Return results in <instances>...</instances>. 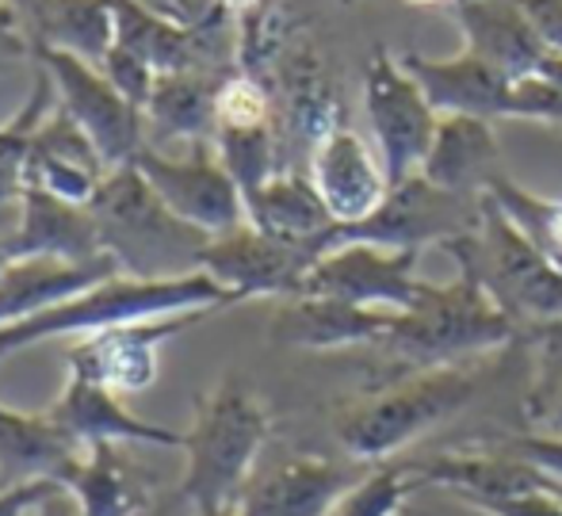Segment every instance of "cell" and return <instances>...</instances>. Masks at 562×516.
<instances>
[{"label": "cell", "instance_id": "cell-1", "mask_svg": "<svg viewBox=\"0 0 562 516\" xmlns=\"http://www.w3.org/2000/svg\"><path fill=\"white\" fill-rule=\"evenodd\" d=\"M517 337V317L497 306L494 295L471 272L459 268V276L451 283H440V288L425 283L422 299L394 317V329L386 333L379 352L394 363L391 379H398L409 375V371L467 363Z\"/></svg>", "mask_w": 562, "mask_h": 516}, {"label": "cell", "instance_id": "cell-2", "mask_svg": "<svg viewBox=\"0 0 562 516\" xmlns=\"http://www.w3.org/2000/svg\"><path fill=\"white\" fill-rule=\"evenodd\" d=\"M479 386L482 375L467 363L386 379L379 386H368L363 399L337 410L334 436L352 463H386L417 436L471 406Z\"/></svg>", "mask_w": 562, "mask_h": 516}, {"label": "cell", "instance_id": "cell-3", "mask_svg": "<svg viewBox=\"0 0 562 516\" xmlns=\"http://www.w3.org/2000/svg\"><path fill=\"white\" fill-rule=\"evenodd\" d=\"M237 299L226 288H218L207 272L172 276V280H134V276H112L97 283L85 295L69 303L46 310L27 322H15L0 329V360L35 348L43 340L58 337H89V333L112 329L126 322H146V317H169V314H192V310H218L234 306Z\"/></svg>", "mask_w": 562, "mask_h": 516}, {"label": "cell", "instance_id": "cell-4", "mask_svg": "<svg viewBox=\"0 0 562 516\" xmlns=\"http://www.w3.org/2000/svg\"><path fill=\"white\" fill-rule=\"evenodd\" d=\"M272 433L265 402L245 379L226 375L195 406V420L184 433V479L180 494L200 513L226 509L249 486L252 467Z\"/></svg>", "mask_w": 562, "mask_h": 516}, {"label": "cell", "instance_id": "cell-5", "mask_svg": "<svg viewBox=\"0 0 562 516\" xmlns=\"http://www.w3.org/2000/svg\"><path fill=\"white\" fill-rule=\"evenodd\" d=\"M100 226L104 253L134 280H172L200 272V253L211 242L195 226L180 222L134 165H119L104 177L89 203Z\"/></svg>", "mask_w": 562, "mask_h": 516}, {"label": "cell", "instance_id": "cell-6", "mask_svg": "<svg viewBox=\"0 0 562 516\" xmlns=\"http://www.w3.org/2000/svg\"><path fill=\"white\" fill-rule=\"evenodd\" d=\"M440 249L517 317L520 333L540 322H562V268L551 265L490 195H482L479 226Z\"/></svg>", "mask_w": 562, "mask_h": 516}, {"label": "cell", "instance_id": "cell-7", "mask_svg": "<svg viewBox=\"0 0 562 516\" xmlns=\"http://www.w3.org/2000/svg\"><path fill=\"white\" fill-rule=\"evenodd\" d=\"M482 218V200L471 195H451L445 188L429 184L422 172L391 184L386 200L360 222L348 226H334V234L326 237L329 253L334 245L363 242L379 245V249H417L425 245H448L451 237L471 234Z\"/></svg>", "mask_w": 562, "mask_h": 516}, {"label": "cell", "instance_id": "cell-8", "mask_svg": "<svg viewBox=\"0 0 562 516\" xmlns=\"http://www.w3.org/2000/svg\"><path fill=\"white\" fill-rule=\"evenodd\" d=\"M363 111H368L375 154L383 161L391 184L422 172L440 126V111L432 108L417 77L379 46L363 69Z\"/></svg>", "mask_w": 562, "mask_h": 516}, {"label": "cell", "instance_id": "cell-9", "mask_svg": "<svg viewBox=\"0 0 562 516\" xmlns=\"http://www.w3.org/2000/svg\"><path fill=\"white\" fill-rule=\"evenodd\" d=\"M31 54H35L38 69L50 77L58 108L69 111L85 126V134L104 154L108 169L131 165L134 154L146 146V119L108 81L104 69L97 61L81 58V54L54 51V46H38Z\"/></svg>", "mask_w": 562, "mask_h": 516}, {"label": "cell", "instance_id": "cell-10", "mask_svg": "<svg viewBox=\"0 0 562 516\" xmlns=\"http://www.w3.org/2000/svg\"><path fill=\"white\" fill-rule=\"evenodd\" d=\"M131 165L146 177L157 200L200 234L218 237L245 222V195L218 161L215 142H195L184 157H169L146 142Z\"/></svg>", "mask_w": 562, "mask_h": 516}, {"label": "cell", "instance_id": "cell-11", "mask_svg": "<svg viewBox=\"0 0 562 516\" xmlns=\"http://www.w3.org/2000/svg\"><path fill=\"white\" fill-rule=\"evenodd\" d=\"M306 245L283 242L252 222L211 237L200 253V272H207L218 288H226L237 303L245 299H291L303 291V280L314 265Z\"/></svg>", "mask_w": 562, "mask_h": 516}, {"label": "cell", "instance_id": "cell-12", "mask_svg": "<svg viewBox=\"0 0 562 516\" xmlns=\"http://www.w3.org/2000/svg\"><path fill=\"white\" fill-rule=\"evenodd\" d=\"M207 317L211 310H192V314L146 317V322H126L89 333V337H77L74 348H69V375L92 379V383L115 391L119 399L138 394L157 383L161 348L192 325L207 322Z\"/></svg>", "mask_w": 562, "mask_h": 516}, {"label": "cell", "instance_id": "cell-13", "mask_svg": "<svg viewBox=\"0 0 562 516\" xmlns=\"http://www.w3.org/2000/svg\"><path fill=\"white\" fill-rule=\"evenodd\" d=\"M417 249H379V245L348 242L334 245L311 265L299 295L340 299V303L409 310L422 299L425 280H417Z\"/></svg>", "mask_w": 562, "mask_h": 516}, {"label": "cell", "instance_id": "cell-14", "mask_svg": "<svg viewBox=\"0 0 562 516\" xmlns=\"http://www.w3.org/2000/svg\"><path fill=\"white\" fill-rule=\"evenodd\" d=\"M402 66L417 77L440 115H479V119H525V77H505L479 54L459 51L451 58L402 54Z\"/></svg>", "mask_w": 562, "mask_h": 516}, {"label": "cell", "instance_id": "cell-15", "mask_svg": "<svg viewBox=\"0 0 562 516\" xmlns=\"http://www.w3.org/2000/svg\"><path fill=\"white\" fill-rule=\"evenodd\" d=\"M311 180L326 200L329 214L337 218V226L368 218L391 192V177H386L379 154L368 146L363 134L348 126V119L314 142Z\"/></svg>", "mask_w": 562, "mask_h": 516}, {"label": "cell", "instance_id": "cell-16", "mask_svg": "<svg viewBox=\"0 0 562 516\" xmlns=\"http://www.w3.org/2000/svg\"><path fill=\"white\" fill-rule=\"evenodd\" d=\"M398 310H375L340 303L322 295H291L280 299L272 317V340L283 348H306V352H334V348L383 345L394 329Z\"/></svg>", "mask_w": 562, "mask_h": 516}, {"label": "cell", "instance_id": "cell-17", "mask_svg": "<svg viewBox=\"0 0 562 516\" xmlns=\"http://www.w3.org/2000/svg\"><path fill=\"white\" fill-rule=\"evenodd\" d=\"M108 172L112 169H108L97 142L85 134V126L69 111H61L54 103V111L43 119V126L31 138L27 188H38V192H50L58 200L89 206Z\"/></svg>", "mask_w": 562, "mask_h": 516}, {"label": "cell", "instance_id": "cell-18", "mask_svg": "<svg viewBox=\"0 0 562 516\" xmlns=\"http://www.w3.org/2000/svg\"><path fill=\"white\" fill-rule=\"evenodd\" d=\"M352 482L340 459L306 451L252 474L237 505L245 516H329Z\"/></svg>", "mask_w": 562, "mask_h": 516}, {"label": "cell", "instance_id": "cell-19", "mask_svg": "<svg viewBox=\"0 0 562 516\" xmlns=\"http://www.w3.org/2000/svg\"><path fill=\"white\" fill-rule=\"evenodd\" d=\"M123 276L112 257L58 260V257H12L0 272V329L27 322L46 310L85 295L97 283Z\"/></svg>", "mask_w": 562, "mask_h": 516}, {"label": "cell", "instance_id": "cell-20", "mask_svg": "<svg viewBox=\"0 0 562 516\" xmlns=\"http://www.w3.org/2000/svg\"><path fill=\"white\" fill-rule=\"evenodd\" d=\"M126 444H89L61 471L58 486L77 502L81 516H142L157 502V486L131 456Z\"/></svg>", "mask_w": 562, "mask_h": 516}, {"label": "cell", "instance_id": "cell-21", "mask_svg": "<svg viewBox=\"0 0 562 516\" xmlns=\"http://www.w3.org/2000/svg\"><path fill=\"white\" fill-rule=\"evenodd\" d=\"M451 15L463 27V51L479 54L505 77H536L551 54L520 0H456Z\"/></svg>", "mask_w": 562, "mask_h": 516}, {"label": "cell", "instance_id": "cell-22", "mask_svg": "<svg viewBox=\"0 0 562 516\" xmlns=\"http://www.w3.org/2000/svg\"><path fill=\"white\" fill-rule=\"evenodd\" d=\"M50 417L66 428L69 436L89 448V444H146V448H184V433L142 420L123 406L115 391L92 383V379L69 375L61 386L58 402L50 406Z\"/></svg>", "mask_w": 562, "mask_h": 516}, {"label": "cell", "instance_id": "cell-23", "mask_svg": "<svg viewBox=\"0 0 562 516\" xmlns=\"http://www.w3.org/2000/svg\"><path fill=\"white\" fill-rule=\"evenodd\" d=\"M429 184L445 188L451 195L482 200L497 177H505L502 146L490 119L479 115H440L437 138L422 165Z\"/></svg>", "mask_w": 562, "mask_h": 516}, {"label": "cell", "instance_id": "cell-24", "mask_svg": "<svg viewBox=\"0 0 562 516\" xmlns=\"http://www.w3.org/2000/svg\"><path fill=\"white\" fill-rule=\"evenodd\" d=\"M12 257H58V260H97L108 257L100 226L85 203L58 200L50 192L27 188L20 200V226L8 237Z\"/></svg>", "mask_w": 562, "mask_h": 516}, {"label": "cell", "instance_id": "cell-25", "mask_svg": "<svg viewBox=\"0 0 562 516\" xmlns=\"http://www.w3.org/2000/svg\"><path fill=\"white\" fill-rule=\"evenodd\" d=\"M245 222H252V226L272 237H283V242L306 245L314 257H322L326 237L337 226L326 200L314 188L311 172L295 169H280L257 192L245 195Z\"/></svg>", "mask_w": 562, "mask_h": 516}, {"label": "cell", "instance_id": "cell-26", "mask_svg": "<svg viewBox=\"0 0 562 516\" xmlns=\"http://www.w3.org/2000/svg\"><path fill=\"white\" fill-rule=\"evenodd\" d=\"M85 451L77 436H69L46 413H20L0 406V486L23 482H58L61 471Z\"/></svg>", "mask_w": 562, "mask_h": 516}, {"label": "cell", "instance_id": "cell-27", "mask_svg": "<svg viewBox=\"0 0 562 516\" xmlns=\"http://www.w3.org/2000/svg\"><path fill=\"white\" fill-rule=\"evenodd\" d=\"M8 8H12V15H20L31 51L54 46V51L100 61L115 43L108 0H8Z\"/></svg>", "mask_w": 562, "mask_h": 516}, {"label": "cell", "instance_id": "cell-28", "mask_svg": "<svg viewBox=\"0 0 562 516\" xmlns=\"http://www.w3.org/2000/svg\"><path fill=\"white\" fill-rule=\"evenodd\" d=\"M229 74L215 69H188V74H161L149 92L142 119L157 142H211L215 138V103Z\"/></svg>", "mask_w": 562, "mask_h": 516}, {"label": "cell", "instance_id": "cell-29", "mask_svg": "<svg viewBox=\"0 0 562 516\" xmlns=\"http://www.w3.org/2000/svg\"><path fill=\"white\" fill-rule=\"evenodd\" d=\"M532 340V383L525 394V425L532 436H562V322L528 325Z\"/></svg>", "mask_w": 562, "mask_h": 516}, {"label": "cell", "instance_id": "cell-30", "mask_svg": "<svg viewBox=\"0 0 562 516\" xmlns=\"http://www.w3.org/2000/svg\"><path fill=\"white\" fill-rule=\"evenodd\" d=\"M54 85L50 77L38 69L35 89L23 100V108L15 111L8 123H0V206H12L23 200L27 192V154H31V138L43 126V119L54 111Z\"/></svg>", "mask_w": 562, "mask_h": 516}, {"label": "cell", "instance_id": "cell-31", "mask_svg": "<svg viewBox=\"0 0 562 516\" xmlns=\"http://www.w3.org/2000/svg\"><path fill=\"white\" fill-rule=\"evenodd\" d=\"M215 154L241 188V195H252L265 180L280 172V138L276 123L265 126H218L215 131Z\"/></svg>", "mask_w": 562, "mask_h": 516}, {"label": "cell", "instance_id": "cell-32", "mask_svg": "<svg viewBox=\"0 0 562 516\" xmlns=\"http://www.w3.org/2000/svg\"><path fill=\"white\" fill-rule=\"evenodd\" d=\"M490 200L502 206L513 222L528 234V242L543 253L555 268H562V203L543 200V195L520 188L517 180L505 172L490 184Z\"/></svg>", "mask_w": 562, "mask_h": 516}, {"label": "cell", "instance_id": "cell-33", "mask_svg": "<svg viewBox=\"0 0 562 516\" xmlns=\"http://www.w3.org/2000/svg\"><path fill=\"white\" fill-rule=\"evenodd\" d=\"M417 490H422V482L414 479L409 463H398V459L371 463V471L345 490V497L329 516H398L406 509L409 494H417Z\"/></svg>", "mask_w": 562, "mask_h": 516}, {"label": "cell", "instance_id": "cell-34", "mask_svg": "<svg viewBox=\"0 0 562 516\" xmlns=\"http://www.w3.org/2000/svg\"><path fill=\"white\" fill-rule=\"evenodd\" d=\"M97 66L104 69L108 81H112L115 89L134 103V108L138 111L146 108L149 92H154V85H157V69L149 66V61H142L138 54H131V51H123V46L112 43V51H108Z\"/></svg>", "mask_w": 562, "mask_h": 516}, {"label": "cell", "instance_id": "cell-35", "mask_svg": "<svg viewBox=\"0 0 562 516\" xmlns=\"http://www.w3.org/2000/svg\"><path fill=\"white\" fill-rule=\"evenodd\" d=\"M502 448H509L513 456L528 459V463H536L540 471L548 474H559L562 479V436H509V440H497Z\"/></svg>", "mask_w": 562, "mask_h": 516}, {"label": "cell", "instance_id": "cell-36", "mask_svg": "<svg viewBox=\"0 0 562 516\" xmlns=\"http://www.w3.org/2000/svg\"><path fill=\"white\" fill-rule=\"evenodd\" d=\"M58 490V482H23V486H0V516H35L38 505Z\"/></svg>", "mask_w": 562, "mask_h": 516}, {"label": "cell", "instance_id": "cell-37", "mask_svg": "<svg viewBox=\"0 0 562 516\" xmlns=\"http://www.w3.org/2000/svg\"><path fill=\"white\" fill-rule=\"evenodd\" d=\"M520 8L528 12V20L536 23L540 38L548 43V51L562 54V0H520Z\"/></svg>", "mask_w": 562, "mask_h": 516}, {"label": "cell", "instance_id": "cell-38", "mask_svg": "<svg viewBox=\"0 0 562 516\" xmlns=\"http://www.w3.org/2000/svg\"><path fill=\"white\" fill-rule=\"evenodd\" d=\"M142 516H200V509H195V505L177 490V494H161Z\"/></svg>", "mask_w": 562, "mask_h": 516}, {"label": "cell", "instance_id": "cell-39", "mask_svg": "<svg viewBox=\"0 0 562 516\" xmlns=\"http://www.w3.org/2000/svg\"><path fill=\"white\" fill-rule=\"evenodd\" d=\"M35 516H81V509H77V502H74V497H69L66 490L58 486L50 497H46L43 505H38Z\"/></svg>", "mask_w": 562, "mask_h": 516}, {"label": "cell", "instance_id": "cell-40", "mask_svg": "<svg viewBox=\"0 0 562 516\" xmlns=\"http://www.w3.org/2000/svg\"><path fill=\"white\" fill-rule=\"evenodd\" d=\"M218 8H226L234 20H241V15H249V12H257V8H265V4H272V0H215Z\"/></svg>", "mask_w": 562, "mask_h": 516}, {"label": "cell", "instance_id": "cell-41", "mask_svg": "<svg viewBox=\"0 0 562 516\" xmlns=\"http://www.w3.org/2000/svg\"><path fill=\"white\" fill-rule=\"evenodd\" d=\"M15 226H20V203L0 206V242H8L15 234Z\"/></svg>", "mask_w": 562, "mask_h": 516}, {"label": "cell", "instance_id": "cell-42", "mask_svg": "<svg viewBox=\"0 0 562 516\" xmlns=\"http://www.w3.org/2000/svg\"><path fill=\"white\" fill-rule=\"evenodd\" d=\"M200 516H245V513H241V505L234 502V505H226V509H215V513H200Z\"/></svg>", "mask_w": 562, "mask_h": 516}, {"label": "cell", "instance_id": "cell-43", "mask_svg": "<svg viewBox=\"0 0 562 516\" xmlns=\"http://www.w3.org/2000/svg\"><path fill=\"white\" fill-rule=\"evenodd\" d=\"M169 4V12H180V15H188V0H165Z\"/></svg>", "mask_w": 562, "mask_h": 516}, {"label": "cell", "instance_id": "cell-44", "mask_svg": "<svg viewBox=\"0 0 562 516\" xmlns=\"http://www.w3.org/2000/svg\"><path fill=\"white\" fill-rule=\"evenodd\" d=\"M8 260H12V253H8V245L0 242V272H4V265H8Z\"/></svg>", "mask_w": 562, "mask_h": 516}, {"label": "cell", "instance_id": "cell-45", "mask_svg": "<svg viewBox=\"0 0 562 516\" xmlns=\"http://www.w3.org/2000/svg\"><path fill=\"white\" fill-rule=\"evenodd\" d=\"M0 12H8V0H0Z\"/></svg>", "mask_w": 562, "mask_h": 516}]
</instances>
